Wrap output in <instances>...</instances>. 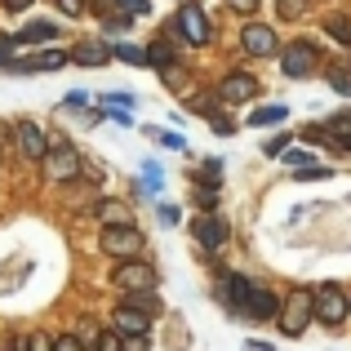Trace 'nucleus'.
I'll use <instances>...</instances> for the list:
<instances>
[{
    "instance_id": "nucleus-1",
    "label": "nucleus",
    "mask_w": 351,
    "mask_h": 351,
    "mask_svg": "<svg viewBox=\"0 0 351 351\" xmlns=\"http://www.w3.org/2000/svg\"><path fill=\"white\" fill-rule=\"evenodd\" d=\"M45 173H49V178H58V182H71V178H80V173H85V160L76 156V147H67L58 138V143H49V152H45Z\"/></svg>"
},
{
    "instance_id": "nucleus-2",
    "label": "nucleus",
    "mask_w": 351,
    "mask_h": 351,
    "mask_svg": "<svg viewBox=\"0 0 351 351\" xmlns=\"http://www.w3.org/2000/svg\"><path fill=\"white\" fill-rule=\"evenodd\" d=\"M311 307H316V316L325 320V325H343L347 320V293L338 289V285H320V289L311 293Z\"/></svg>"
},
{
    "instance_id": "nucleus-3",
    "label": "nucleus",
    "mask_w": 351,
    "mask_h": 351,
    "mask_svg": "<svg viewBox=\"0 0 351 351\" xmlns=\"http://www.w3.org/2000/svg\"><path fill=\"white\" fill-rule=\"evenodd\" d=\"M307 320H311V289H293V293H289V302H285L280 329H285L289 338H298L302 329H307Z\"/></svg>"
},
{
    "instance_id": "nucleus-4",
    "label": "nucleus",
    "mask_w": 351,
    "mask_h": 351,
    "mask_svg": "<svg viewBox=\"0 0 351 351\" xmlns=\"http://www.w3.org/2000/svg\"><path fill=\"white\" fill-rule=\"evenodd\" d=\"M112 280L120 285V289H129V293H152V285H156V267H147V263H120L116 271H112Z\"/></svg>"
},
{
    "instance_id": "nucleus-5",
    "label": "nucleus",
    "mask_w": 351,
    "mask_h": 351,
    "mask_svg": "<svg viewBox=\"0 0 351 351\" xmlns=\"http://www.w3.org/2000/svg\"><path fill=\"white\" fill-rule=\"evenodd\" d=\"M285 76H293V80H302V76H311L316 71V62H320V53H316V45L311 40H293L289 49H285Z\"/></svg>"
},
{
    "instance_id": "nucleus-6",
    "label": "nucleus",
    "mask_w": 351,
    "mask_h": 351,
    "mask_svg": "<svg viewBox=\"0 0 351 351\" xmlns=\"http://www.w3.org/2000/svg\"><path fill=\"white\" fill-rule=\"evenodd\" d=\"M103 249L120 263H134L143 249V236H138V227H112V232H103Z\"/></svg>"
},
{
    "instance_id": "nucleus-7",
    "label": "nucleus",
    "mask_w": 351,
    "mask_h": 351,
    "mask_svg": "<svg viewBox=\"0 0 351 351\" xmlns=\"http://www.w3.org/2000/svg\"><path fill=\"white\" fill-rule=\"evenodd\" d=\"M240 316H249V320H276V293L267 289V285L249 280V293H245V302H240Z\"/></svg>"
},
{
    "instance_id": "nucleus-8",
    "label": "nucleus",
    "mask_w": 351,
    "mask_h": 351,
    "mask_svg": "<svg viewBox=\"0 0 351 351\" xmlns=\"http://www.w3.org/2000/svg\"><path fill=\"white\" fill-rule=\"evenodd\" d=\"M173 27H178V36L187 45H205L209 40V18H205V9H200V5H182Z\"/></svg>"
},
{
    "instance_id": "nucleus-9",
    "label": "nucleus",
    "mask_w": 351,
    "mask_h": 351,
    "mask_svg": "<svg viewBox=\"0 0 351 351\" xmlns=\"http://www.w3.org/2000/svg\"><path fill=\"white\" fill-rule=\"evenodd\" d=\"M191 236L200 240V249H205V254H218V249L227 245V223L218 214H200L196 223H191Z\"/></svg>"
},
{
    "instance_id": "nucleus-10",
    "label": "nucleus",
    "mask_w": 351,
    "mask_h": 351,
    "mask_svg": "<svg viewBox=\"0 0 351 351\" xmlns=\"http://www.w3.org/2000/svg\"><path fill=\"white\" fill-rule=\"evenodd\" d=\"M112 320H116V334L120 338H138V334H147V325H152V316L138 311V307H129V302H120V307L112 311Z\"/></svg>"
},
{
    "instance_id": "nucleus-11",
    "label": "nucleus",
    "mask_w": 351,
    "mask_h": 351,
    "mask_svg": "<svg viewBox=\"0 0 351 351\" xmlns=\"http://www.w3.org/2000/svg\"><path fill=\"white\" fill-rule=\"evenodd\" d=\"M254 94H258V80L245 76V71H232V76L218 85V98H223V103H249Z\"/></svg>"
},
{
    "instance_id": "nucleus-12",
    "label": "nucleus",
    "mask_w": 351,
    "mask_h": 351,
    "mask_svg": "<svg viewBox=\"0 0 351 351\" xmlns=\"http://www.w3.org/2000/svg\"><path fill=\"white\" fill-rule=\"evenodd\" d=\"M240 45H245V53H254V58H263V53L276 49V32L263 23H249L245 32H240Z\"/></svg>"
},
{
    "instance_id": "nucleus-13",
    "label": "nucleus",
    "mask_w": 351,
    "mask_h": 351,
    "mask_svg": "<svg viewBox=\"0 0 351 351\" xmlns=\"http://www.w3.org/2000/svg\"><path fill=\"white\" fill-rule=\"evenodd\" d=\"M18 152H23L27 160H45V152H49V138H45L40 129L32 125V120H23V125H18Z\"/></svg>"
},
{
    "instance_id": "nucleus-14",
    "label": "nucleus",
    "mask_w": 351,
    "mask_h": 351,
    "mask_svg": "<svg viewBox=\"0 0 351 351\" xmlns=\"http://www.w3.org/2000/svg\"><path fill=\"white\" fill-rule=\"evenodd\" d=\"M58 67H67V53H62V49H45V53H36V58L9 62L5 71H58Z\"/></svg>"
},
{
    "instance_id": "nucleus-15",
    "label": "nucleus",
    "mask_w": 351,
    "mask_h": 351,
    "mask_svg": "<svg viewBox=\"0 0 351 351\" xmlns=\"http://www.w3.org/2000/svg\"><path fill=\"white\" fill-rule=\"evenodd\" d=\"M107 58H112V49H107L103 40H85V45H76V49L67 53V62H80V67H103Z\"/></svg>"
},
{
    "instance_id": "nucleus-16",
    "label": "nucleus",
    "mask_w": 351,
    "mask_h": 351,
    "mask_svg": "<svg viewBox=\"0 0 351 351\" xmlns=\"http://www.w3.org/2000/svg\"><path fill=\"white\" fill-rule=\"evenodd\" d=\"M98 223L112 232V227H134V214H129V205H120V200H107V205H98Z\"/></svg>"
},
{
    "instance_id": "nucleus-17",
    "label": "nucleus",
    "mask_w": 351,
    "mask_h": 351,
    "mask_svg": "<svg viewBox=\"0 0 351 351\" xmlns=\"http://www.w3.org/2000/svg\"><path fill=\"white\" fill-rule=\"evenodd\" d=\"M98 103H103L107 112H112V116L120 120V125H129V120H134V107H138V98H134V94H103Z\"/></svg>"
},
{
    "instance_id": "nucleus-18",
    "label": "nucleus",
    "mask_w": 351,
    "mask_h": 351,
    "mask_svg": "<svg viewBox=\"0 0 351 351\" xmlns=\"http://www.w3.org/2000/svg\"><path fill=\"white\" fill-rule=\"evenodd\" d=\"M53 36H58V27H53V23H27L23 32L14 36V45H49Z\"/></svg>"
},
{
    "instance_id": "nucleus-19",
    "label": "nucleus",
    "mask_w": 351,
    "mask_h": 351,
    "mask_svg": "<svg viewBox=\"0 0 351 351\" xmlns=\"http://www.w3.org/2000/svg\"><path fill=\"white\" fill-rule=\"evenodd\" d=\"M285 116H289V107H285V103H276V107H258V112L249 116V125H254V129H263V125H280Z\"/></svg>"
},
{
    "instance_id": "nucleus-20",
    "label": "nucleus",
    "mask_w": 351,
    "mask_h": 351,
    "mask_svg": "<svg viewBox=\"0 0 351 351\" xmlns=\"http://www.w3.org/2000/svg\"><path fill=\"white\" fill-rule=\"evenodd\" d=\"M143 53H147V62H152V67H160V71L173 67V45L169 40H156L152 49H143Z\"/></svg>"
},
{
    "instance_id": "nucleus-21",
    "label": "nucleus",
    "mask_w": 351,
    "mask_h": 351,
    "mask_svg": "<svg viewBox=\"0 0 351 351\" xmlns=\"http://www.w3.org/2000/svg\"><path fill=\"white\" fill-rule=\"evenodd\" d=\"M325 134H334L338 147H343V152H351V116H334V120L325 125Z\"/></svg>"
},
{
    "instance_id": "nucleus-22",
    "label": "nucleus",
    "mask_w": 351,
    "mask_h": 351,
    "mask_svg": "<svg viewBox=\"0 0 351 351\" xmlns=\"http://www.w3.org/2000/svg\"><path fill=\"white\" fill-rule=\"evenodd\" d=\"M325 32L334 36L338 45H347V49H351V23H347L343 14H334V18H329V23H325Z\"/></svg>"
},
{
    "instance_id": "nucleus-23",
    "label": "nucleus",
    "mask_w": 351,
    "mask_h": 351,
    "mask_svg": "<svg viewBox=\"0 0 351 351\" xmlns=\"http://www.w3.org/2000/svg\"><path fill=\"white\" fill-rule=\"evenodd\" d=\"M160 80H165L169 89H178V94H187V89H191V76H187L182 67H165V71H160Z\"/></svg>"
},
{
    "instance_id": "nucleus-24",
    "label": "nucleus",
    "mask_w": 351,
    "mask_h": 351,
    "mask_svg": "<svg viewBox=\"0 0 351 351\" xmlns=\"http://www.w3.org/2000/svg\"><path fill=\"white\" fill-rule=\"evenodd\" d=\"M245 293H249V280L245 276H227V302L240 311V302H245Z\"/></svg>"
},
{
    "instance_id": "nucleus-25",
    "label": "nucleus",
    "mask_w": 351,
    "mask_h": 351,
    "mask_svg": "<svg viewBox=\"0 0 351 351\" xmlns=\"http://www.w3.org/2000/svg\"><path fill=\"white\" fill-rule=\"evenodd\" d=\"M152 138L160 147H169V152H182V147H187V138H182V134H169V129H152Z\"/></svg>"
},
{
    "instance_id": "nucleus-26",
    "label": "nucleus",
    "mask_w": 351,
    "mask_h": 351,
    "mask_svg": "<svg viewBox=\"0 0 351 351\" xmlns=\"http://www.w3.org/2000/svg\"><path fill=\"white\" fill-rule=\"evenodd\" d=\"M302 9H307V0H276V14L280 18H302Z\"/></svg>"
},
{
    "instance_id": "nucleus-27",
    "label": "nucleus",
    "mask_w": 351,
    "mask_h": 351,
    "mask_svg": "<svg viewBox=\"0 0 351 351\" xmlns=\"http://www.w3.org/2000/svg\"><path fill=\"white\" fill-rule=\"evenodd\" d=\"M116 58H120V62H134V67H138V62H147V53L138 49V45H116Z\"/></svg>"
},
{
    "instance_id": "nucleus-28",
    "label": "nucleus",
    "mask_w": 351,
    "mask_h": 351,
    "mask_svg": "<svg viewBox=\"0 0 351 351\" xmlns=\"http://www.w3.org/2000/svg\"><path fill=\"white\" fill-rule=\"evenodd\" d=\"M156 218H160V223H165V227H178V223H182V214H178V205H169V200H165V205H160V209H156Z\"/></svg>"
},
{
    "instance_id": "nucleus-29",
    "label": "nucleus",
    "mask_w": 351,
    "mask_h": 351,
    "mask_svg": "<svg viewBox=\"0 0 351 351\" xmlns=\"http://www.w3.org/2000/svg\"><path fill=\"white\" fill-rule=\"evenodd\" d=\"M120 343H125V338H120L116 329H107V334H98V343H94V351H120Z\"/></svg>"
},
{
    "instance_id": "nucleus-30",
    "label": "nucleus",
    "mask_w": 351,
    "mask_h": 351,
    "mask_svg": "<svg viewBox=\"0 0 351 351\" xmlns=\"http://www.w3.org/2000/svg\"><path fill=\"white\" fill-rule=\"evenodd\" d=\"M285 147H289V134H276V138H267V143H263V152L267 156H285Z\"/></svg>"
},
{
    "instance_id": "nucleus-31",
    "label": "nucleus",
    "mask_w": 351,
    "mask_h": 351,
    "mask_svg": "<svg viewBox=\"0 0 351 351\" xmlns=\"http://www.w3.org/2000/svg\"><path fill=\"white\" fill-rule=\"evenodd\" d=\"M329 85H334L338 94H351V71H338L334 67V71H329Z\"/></svg>"
},
{
    "instance_id": "nucleus-32",
    "label": "nucleus",
    "mask_w": 351,
    "mask_h": 351,
    "mask_svg": "<svg viewBox=\"0 0 351 351\" xmlns=\"http://www.w3.org/2000/svg\"><path fill=\"white\" fill-rule=\"evenodd\" d=\"M53 351H85V343L76 334H62V338H53Z\"/></svg>"
},
{
    "instance_id": "nucleus-33",
    "label": "nucleus",
    "mask_w": 351,
    "mask_h": 351,
    "mask_svg": "<svg viewBox=\"0 0 351 351\" xmlns=\"http://www.w3.org/2000/svg\"><path fill=\"white\" fill-rule=\"evenodd\" d=\"M23 347H27V351H53V338H49V334H32Z\"/></svg>"
},
{
    "instance_id": "nucleus-34",
    "label": "nucleus",
    "mask_w": 351,
    "mask_h": 351,
    "mask_svg": "<svg viewBox=\"0 0 351 351\" xmlns=\"http://www.w3.org/2000/svg\"><path fill=\"white\" fill-rule=\"evenodd\" d=\"M143 191H160V169H156V165L143 169Z\"/></svg>"
},
{
    "instance_id": "nucleus-35",
    "label": "nucleus",
    "mask_w": 351,
    "mask_h": 351,
    "mask_svg": "<svg viewBox=\"0 0 351 351\" xmlns=\"http://www.w3.org/2000/svg\"><path fill=\"white\" fill-rule=\"evenodd\" d=\"M94 9L107 14V23H112V18H125V14H120V0H94Z\"/></svg>"
},
{
    "instance_id": "nucleus-36",
    "label": "nucleus",
    "mask_w": 351,
    "mask_h": 351,
    "mask_svg": "<svg viewBox=\"0 0 351 351\" xmlns=\"http://www.w3.org/2000/svg\"><path fill=\"white\" fill-rule=\"evenodd\" d=\"M14 36H0V67H9V62H14Z\"/></svg>"
},
{
    "instance_id": "nucleus-37",
    "label": "nucleus",
    "mask_w": 351,
    "mask_h": 351,
    "mask_svg": "<svg viewBox=\"0 0 351 351\" xmlns=\"http://www.w3.org/2000/svg\"><path fill=\"white\" fill-rule=\"evenodd\" d=\"M58 9L67 18H80V14H85V5H80V0H58Z\"/></svg>"
},
{
    "instance_id": "nucleus-38",
    "label": "nucleus",
    "mask_w": 351,
    "mask_h": 351,
    "mask_svg": "<svg viewBox=\"0 0 351 351\" xmlns=\"http://www.w3.org/2000/svg\"><path fill=\"white\" fill-rule=\"evenodd\" d=\"M120 351H147V334H138V338H125V343H120Z\"/></svg>"
},
{
    "instance_id": "nucleus-39",
    "label": "nucleus",
    "mask_w": 351,
    "mask_h": 351,
    "mask_svg": "<svg viewBox=\"0 0 351 351\" xmlns=\"http://www.w3.org/2000/svg\"><path fill=\"white\" fill-rule=\"evenodd\" d=\"M85 103H89V98L80 94V89H76V94H67V112H85Z\"/></svg>"
},
{
    "instance_id": "nucleus-40",
    "label": "nucleus",
    "mask_w": 351,
    "mask_h": 351,
    "mask_svg": "<svg viewBox=\"0 0 351 351\" xmlns=\"http://www.w3.org/2000/svg\"><path fill=\"white\" fill-rule=\"evenodd\" d=\"M227 5L240 9V14H254V5H258V0H227Z\"/></svg>"
},
{
    "instance_id": "nucleus-41",
    "label": "nucleus",
    "mask_w": 351,
    "mask_h": 351,
    "mask_svg": "<svg viewBox=\"0 0 351 351\" xmlns=\"http://www.w3.org/2000/svg\"><path fill=\"white\" fill-rule=\"evenodd\" d=\"M218 169H223V165H218V160H209V165H205V169H200V173H205L209 182H218Z\"/></svg>"
},
{
    "instance_id": "nucleus-42",
    "label": "nucleus",
    "mask_w": 351,
    "mask_h": 351,
    "mask_svg": "<svg viewBox=\"0 0 351 351\" xmlns=\"http://www.w3.org/2000/svg\"><path fill=\"white\" fill-rule=\"evenodd\" d=\"M0 5H5V9H14V14H18V9H27L32 0H0Z\"/></svg>"
},
{
    "instance_id": "nucleus-43",
    "label": "nucleus",
    "mask_w": 351,
    "mask_h": 351,
    "mask_svg": "<svg viewBox=\"0 0 351 351\" xmlns=\"http://www.w3.org/2000/svg\"><path fill=\"white\" fill-rule=\"evenodd\" d=\"M245 351H271V347H267V343H258V338H249V343H245Z\"/></svg>"
},
{
    "instance_id": "nucleus-44",
    "label": "nucleus",
    "mask_w": 351,
    "mask_h": 351,
    "mask_svg": "<svg viewBox=\"0 0 351 351\" xmlns=\"http://www.w3.org/2000/svg\"><path fill=\"white\" fill-rule=\"evenodd\" d=\"M14 351H27V347H23V343H14Z\"/></svg>"
}]
</instances>
